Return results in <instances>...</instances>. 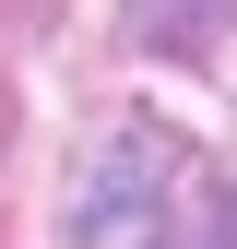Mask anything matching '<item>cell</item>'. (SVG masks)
<instances>
[{
    "label": "cell",
    "mask_w": 237,
    "mask_h": 249,
    "mask_svg": "<svg viewBox=\"0 0 237 249\" xmlns=\"http://www.w3.org/2000/svg\"><path fill=\"white\" fill-rule=\"evenodd\" d=\"M154 190H178V131H166V119H107L95 154H83V178H71V213H59L71 249H107Z\"/></svg>",
    "instance_id": "6da1fadb"
},
{
    "label": "cell",
    "mask_w": 237,
    "mask_h": 249,
    "mask_svg": "<svg viewBox=\"0 0 237 249\" xmlns=\"http://www.w3.org/2000/svg\"><path fill=\"white\" fill-rule=\"evenodd\" d=\"M131 12V48L142 59H214L237 36V0H118Z\"/></svg>",
    "instance_id": "7a4b0ae2"
},
{
    "label": "cell",
    "mask_w": 237,
    "mask_h": 249,
    "mask_svg": "<svg viewBox=\"0 0 237 249\" xmlns=\"http://www.w3.org/2000/svg\"><path fill=\"white\" fill-rule=\"evenodd\" d=\"M190 226L202 249H237V178H190Z\"/></svg>",
    "instance_id": "3957f363"
},
{
    "label": "cell",
    "mask_w": 237,
    "mask_h": 249,
    "mask_svg": "<svg viewBox=\"0 0 237 249\" xmlns=\"http://www.w3.org/2000/svg\"><path fill=\"white\" fill-rule=\"evenodd\" d=\"M142 249H166V237H142Z\"/></svg>",
    "instance_id": "277c9868"
}]
</instances>
